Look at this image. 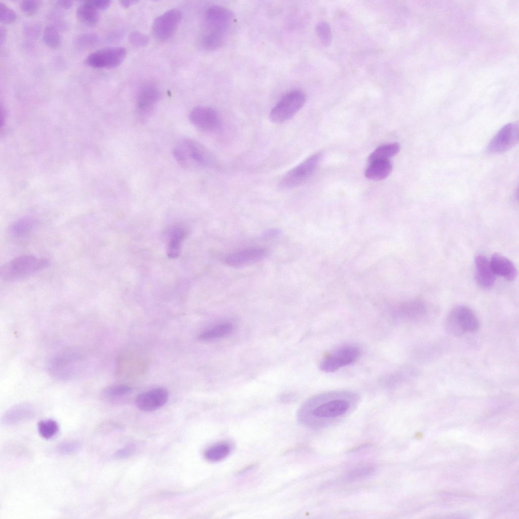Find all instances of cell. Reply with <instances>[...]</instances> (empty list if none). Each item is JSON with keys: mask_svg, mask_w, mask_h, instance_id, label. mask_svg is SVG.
<instances>
[{"mask_svg": "<svg viewBox=\"0 0 519 519\" xmlns=\"http://www.w3.org/2000/svg\"><path fill=\"white\" fill-rule=\"evenodd\" d=\"M172 154L177 163L182 168L195 170L212 168L216 164L211 152L202 144L191 138L181 139L174 146Z\"/></svg>", "mask_w": 519, "mask_h": 519, "instance_id": "1", "label": "cell"}, {"mask_svg": "<svg viewBox=\"0 0 519 519\" xmlns=\"http://www.w3.org/2000/svg\"><path fill=\"white\" fill-rule=\"evenodd\" d=\"M350 407L349 401L341 398L324 401L318 404H313L309 401L301 408L298 418L302 424L314 427L317 420L341 417L347 412Z\"/></svg>", "mask_w": 519, "mask_h": 519, "instance_id": "2", "label": "cell"}, {"mask_svg": "<svg viewBox=\"0 0 519 519\" xmlns=\"http://www.w3.org/2000/svg\"><path fill=\"white\" fill-rule=\"evenodd\" d=\"M48 259L32 255H23L4 264L0 269V276L6 281H15L30 276L49 266Z\"/></svg>", "mask_w": 519, "mask_h": 519, "instance_id": "3", "label": "cell"}, {"mask_svg": "<svg viewBox=\"0 0 519 519\" xmlns=\"http://www.w3.org/2000/svg\"><path fill=\"white\" fill-rule=\"evenodd\" d=\"M479 326L478 319L473 310L462 305L453 308L447 315L444 322L447 332L454 337L474 332Z\"/></svg>", "mask_w": 519, "mask_h": 519, "instance_id": "4", "label": "cell"}, {"mask_svg": "<svg viewBox=\"0 0 519 519\" xmlns=\"http://www.w3.org/2000/svg\"><path fill=\"white\" fill-rule=\"evenodd\" d=\"M305 94L300 90L291 91L284 95L269 114L271 122L280 124L291 119L304 105Z\"/></svg>", "mask_w": 519, "mask_h": 519, "instance_id": "5", "label": "cell"}, {"mask_svg": "<svg viewBox=\"0 0 519 519\" xmlns=\"http://www.w3.org/2000/svg\"><path fill=\"white\" fill-rule=\"evenodd\" d=\"M322 156L321 153H316L292 168L282 177L280 186L282 188L288 189L304 183L315 172Z\"/></svg>", "mask_w": 519, "mask_h": 519, "instance_id": "6", "label": "cell"}, {"mask_svg": "<svg viewBox=\"0 0 519 519\" xmlns=\"http://www.w3.org/2000/svg\"><path fill=\"white\" fill-rule=\"evenodd\" d=\"M234 21V14L229 9L220 6H211L205 13L204 32L226 37Z\"/></svg>", "mask_w": 519, "mask_h": 519, "instance_id": "7", "label": "cell"}, {"mask_svg": "<svg viewBox=\"0 0 519 519\" xmlns=\"http://www.w3.org/2000/svg\"><path fill=\"white\" fill-rule=\"evenodd\" d=\"M126 55L127 51L124 47H106L89 54L85 60V63L94 68H112L120 65Z\"/></svg>", "mask_w": 519, "mask_h": 519, "instance_id": "8", "label": "cell"}, {"mask_svg": "<svg viewBox=\"0 0 519 519\" xmlns=\"http://www.w3.org/2000/svg\"><path fill=\"white\" fill-rule=\"evenodd\" d=\"M160 96L159 89L152 82H146L140 87L137 94L136 110L140 121L144 122L149 118Z\"/></svg>", "mask_w": 519, "mask_h": 519, "instance_id": "9", "label": "cell"}, {"mask_svg": "<svg viewBox=\"0 0 519 519\" xmlns=\"http://www.w3.org/2000/svg\"><path fill=\"white\" fill-rule=\"evenodd\" d=\"M359 354L360 351L357 347L343 346L324 357L319 367L324 372H333L355 361Z\"/></svg>", "mask_w": 519, "mask_h": 519, "instance_id": "10", "label": "cell"}, {"mask_svg": "<svg viewBox=\"0 0 519 519\" xmlns=\"http://www.w3.org/2000/svg\"><path fill=\"white\" fill-rule=\"evenodd\" d=\"M181 17V12L177 9H170L157 17L153 23L154 36L159 41L170 38L177 28Z\"/></svg>", "mask_w": 519, "mask_h": 519, "instance_id": "11", "label": "cell"}, {"mask_svg": "<svg viewBox=\"0 0 519 519\" xmlns=\"http://www.w3.org/2000/svg\"><path fill=\"white\" fill-rule=\"evenodd\" d=\"M518 126L510 123L503 126L489 142L487 150L493 153L505 152L513 147L518 141Z\"/></svg>", "mask_w": 519, "mask_h": 519, "instance_id": "12", "label": "cell"}, {"mask_svg": "<svg viewBox=\"0 0 519 519\" xmlns=\"http://www.w3.org/2000/svg\"><path fill=\"white\" fill-rule=\"evenodd\" d=\"M189 118L194 126L203 131H214L219 124V118L216 111L206 106L194 107L190 113Z\"/></svg>", "mask_w": 519, "mask_h": 519, "instance_id": "13", "label": "cell"}, {"mask_svg": "<svg viewBox=\"0 0 519 519\" xmlns=\"http://www.w3.org/2000/svg\"><path fill=\"white\" fill-rule=\"evenodd\" d=\"M267 254V251L264 248L248 247L229 254L225 257L224 262L230 267H242L258 262Z\"/></svg>", "mask_w": 519, "mask_h": 519, "instance_id": "14", "label": "cell"}, {"mask_svg": "<svg viewBox=\"0 0 519 519\" xmlns=\"http://www.w3.org/2000/svg\"><path fill=\"white\" fill-rule=\"evenodd\" d=\"M168 399L167 390L159 387L139 394L136 398L135 403L140 410L152 412L163 406Z\"/></svg>", "mask_w": 519, "mask_h": 519, "instance_id": "15", "label": "cell"}, {"mask_svg": "<svg viewBox=\"0 0 519 519\" xmlns=\"http://www.w3.org/2000/svg\"><path fill=\"white\" fill-rule=\"evenodd\" d=\"M35 410L28 403L17 404L8 409L2 418V423L5 426H12L32 418Z\"/></svg>", "mask_w": 519, "mask_h": 519, "instance_id": "16", "label": "cell"}, {"mask_svg": "<svg viewBox=\"0 0 519 519\" xmlns=\"http://www.w3.org/2000/svg\"><path fill=\"white\" fill-rule=\"evenodd\" d=\"M475 265L476 283L485 289L492 287L496 276L491 268L490 260L484 255H479L475 259Z\"/></svg>", "mask_w": 519, "mask_h": 519, "instance_id": "17", "label": "cell"}, {"mask_svg": "<svg viewBox=\"0 0 519 519\" xmlns=\"http://www.w3.org/2000/svg\"><path fill=\"white\" fill-rule=\"evenodd\" d=\"M494 274L509 281L513 280L517 276V270L513 263L507 257L494 253L490 260Z\"/></svg>", "mask_w": 519, "mask_h": 519, "instance_id": "18", "label": "cell"}, {"mask_svg": "<svg viewBox=\"0 0 519 519\" xmlns=\"http://www.w3.org/2000/svg\"><path fill=\"white\" fill-rule=\"evenodd\" d=\"M392 166L389 160H376L370 162L365 171V176L369 179L381 180L391 173Z\"/></svg>", "mask_w": 519, "mask_h": 519, "instance_id": "19", "label": "cell"}, {"mask_svg": "<svg viewBox=\"0 0 519 519\" xmlns=\"http://www.w3.org/2000/svg\"><path fill=\"white\" fill-rule=\"evenodd\" d=\"M76 16L81 22L89 26H95L99 19V10L89 0L83 1L79 6Z\"/></svg>", "mask_w": 519, "mask_h": 519, "instance_id": "20", "label": "cell"}, {"mask_svg": "<svg viewBox=\"0 0 519 519\" xmlns=\"http://www.w3.org/2000/svg\"><path fill=\"white\" fill-rule=\"evenodd\" d=\"M36 221L31 217H23L14 222L9 228L10 234L15 237H22L29 234L36 227Z\"/></svg>", "mask_w": 519, "mask_h": 519, "instance_id": "21", "label": "cell"}, {"mask_svg": "<svg viewBox=\"0 0 519 519\" xmlns=\"http://www.w3.org/2000/svg\"><path fill=\"white\" fill-rule=\"evenodd\" d=\"M231 451V445L227 442H219L208 447L204 452L205 458L208 461L216 462L226 458Z\"/></svg>", "mask_w": 519, "mask_h": 519, "instance_id": "22", "label": "cell"}, {"mask_svg": "<svg viewBox=\"0 0 519 519\" xmlns=\"http://www.w3.org/2000/svg\"><path fill=\"white\" fill-rule=\"evenodd\" d=\"M399 150L400 145L396 142L380 146L370 154L368 161L370 162L376 160H389L396 155Z\"/></svg>", "mask_w": 519, "mask_h": 519, "instance_id": "23", "label": "cell"}, {"mask_svg": "<svg viewBox=\"0 0 519 519\" xmlns=\"http://www.w3.org/2000/svg\"><path fill=\"white\" fill-rule=\"evenodd\" d=\"M233 328V325L231 323H221L203 331L199 335L198 338L202 341H210L222 338L229 335Z\"/></svg>", "mask_w": 519, "mask_h": 519, "instance_id": "24", "label": "cell"}, {"mask_svg": "<svg viewBox=\"0 0 519 519\" xmlns=\"http://www.w3.org/2000/svg\"><path fill=\"white\" fill-rule=\"evenodd\" d=\"M43 39L48 47L53 49L58 48L61 43L58 28L54 24L47 26L44 30Z\"/></svg>", "mask_w": 519, "mask_h": 519, "instance_id": "25", "label": "cell"}, {"mask_svg": "<svg viewBox=\"0 0 519 519\" xmlns=\"http://www.w3.org/2000/svg\"><path fill=\"white\" fill-rule=\"evenodd\" d=\"M38 429L40 435L43 438L48 439L58 433L59 427L55 420L48 419L41 420L38 423Z\"/></svg>", "mask_w": 519, "mask_h": 519, "instance_id": "26", "label": "cell"}, {"mask_svg": "<svg viewBox=\"0 0 519 519\" xmlns=\"http://www.w3.org/2000/svg\"><path fill=\"white\" fill-rule=\"evenodd\" d=\"M99 42V38L96 34L86 33L76 37L74 40V44L78 48L88 49L96 46Z\"/></svg>", "mask_w": 519, "mask_h": 519, "instance_id": "27", "label": "cell"}, {"mask_svg": "<svg viewBox=\"0 0 519 519\" xmlns=\"http://www.w3.org/2000/svg\"><path fill=\"white\" fill-rule=\"evenodd\" d=\"M82 445L77 440H68L60 442L57 447V452L63 455H72L78 453Z\"/></svg>", "mask_w": 519, "mask_h": 519, "instance_id": "28", "label": "cell"}, {"mask_svg": "<svg viewBox=\"0 0 519 519\" xmlns=\"http://www.w3.org/2000/svg\"><path fill=\"white\" fill-rule=\"evenodd\" d=\"M184 235L180 228H176L173 231L168 250V255L171 257H176L179 252V246Z\"/></svg>", "mask_w": 519, "mask_h": 519, "instance_id": "29", "label": "cell"}, {"mask_svg": "<svg viewBox=\"0 0 519 519\" xmlns=\"http://www.w3.org/2000/svg\"><path fill=\"white\" fill-rule=\"evenodd\" d=\"M316 31L322 43L326 46L329 45L331 39L329 25L324 21L320 22L316 25Z\"/></svg>", "mask_w": 519, "mask_h": 519, "instance_id": "30", "label": "cell"}, {"mask_svg": "<svg viewBox=\"0 0 519 519\" xmlns=\"http://www.w3.org/2000/svg\"><path fill=\"white\" fill-rule=\"evenodd\" d=\"M132 389L131 387L120 384L107 387L104 390L103 393L108 397H117L128 394L132 392Z\"/></svg>", "mask_w": 519, "mask_h": 519, "instance_id": "31", "label": "cell"}, {"mask_svg": "<svg viewBox=\"0 0 519 519\" xmlns=\"http://www.w3.org/2000/svg\"><path fill=\"white\" fill-rule=\"evenodd\" d=\"M374 470V468L371 466H360L349 472L346 475V479L351 480L363 478L370 474Z\"/></svg>", "mask_w": 519, "mask_h": 519, "instance_id": "32", "label": "cell"}, {"mask_svg": "<svg viewBox=\"0 0 519 519\" xmlns=\"http://www.w3.org/2000/svg\"><path fill=\"white\" fill-rule=\"evenodd\" d=\"M17 19L15 12L6 4L0 3V20L6 24L13 23Z\"/></svg>", "mask_w": 519, "mask_h": 519, "instance_id": "33", "label": "cell"}, {"mask_svg": "<svg viewBox=\"0 0 519 519\" xmlns=\"http://www.w3.org/2000/svg\"><path fill=\"white\" fill-rule=\"evenodd\" d=\"M42 2L40 1H23L20 6L23 13L28 16L35 14L39 10Z\"/></svg>", "mask_w": 519, "mask_h": 519, "instance_id": "34", "label": "cell"}, {"mask_svg": "<svg viewBox=\"0 0 519 519\" xmlns=\"http://www.w3.org/2000/svg\"><path fill=\"white\" fill-rule=\"evenodd\" d=\"M129 41L134 46L142 47L146 46L149 42L148 37L143 33L137 30L132 31L129 35Z\"/></svg>", "mask_w": 519, "mask_h": 519, "instance_id": "35", "label": "cell"}, {"mask_svg": "<svg viewBox=\"0 0 519 519\" xmlns=\"http://www.w3.org/2000/svg\"><path fill=\"white\" fill-rule=\"evenodd\" d=\"M41 30V26L36 23L28 24L23 28V32L25 36L31 39L38 37Z\"/></svg>", "mask_w": 519, "mask_h": 519, "instance_id": "36", "label": "cell"}, {"mask_svg": "<svg viewBox=\"0 0 519 519\" xmlns=\"http://www.w3.org/2000/svg\"><path fill=\"white\" fill-rule=\"evenodd\" d=\"M57 12L56 11H52L49 16L55 22V24H56L55 26L58 28L59 27L60 28L65 29L66 28V24L64 20L61 18V15Z\"/></svg>", "mask_w": 519, "mask_h": 519, "instance_id": "37", "label": "cell"}, {"mask_svg": "<svg viewBox=\"0 0 519 519\" xmlns=\"http://www.w3.org/2000/svg\"><path fill=\"white\" fill-rule=\"evenodd\" d=\"M92 5L99 11L104 10L108 8L111 4L108 0H90Z\"/></svg>", "mask_w": 519, "mask_h": 519, "instance_id": "38", "label": "cell"}, {"mask_svg": "<svg viewBox=\"0 0 519 519\" xmlns=\"http://www.w3.org/2000/svg\"><path fill=\"white\" fill-rule=\"evenodd\" d=\"M57 5L64 9H68L72 6V2L71 1H57Z\"/></svg>", "mask_w": 519, "mask_h": 519, "instance_id": "39", "label": "cell"}, {"mask_svg": "<svg viewBox=\"0 0 519 519\" xmlns=\"http://www.w3.org/2000/svg\"><path fill=\"white\" fill-rule=\"evenodd\" d=\"M137 2V1H133V0H130V1H128V0H125H125H124V1H120V3L121 5L124 8H128V7H130L131 6H132L133 4H134L135 3H136Z\"/></svg>", "mask_w": 519, "mask_h": 519, "instance_id": "40", "label": "cell"}, {"mask_svg": "<svg viewBox=\"0 0 519 519\" xmlns=\"http://www.w3.org/2000/svg\"><path fill=\"white\" fill-rule=\"evenodd\" d=\"M1 39L0 42L1 45H3L4 42L5 41L7 36V31L5 27L3 26L1 27Z\"/></svg>", "mask_w": 519, "mask_h": 519, "instance_id": "41", "label": "cell"}]
</instances>
